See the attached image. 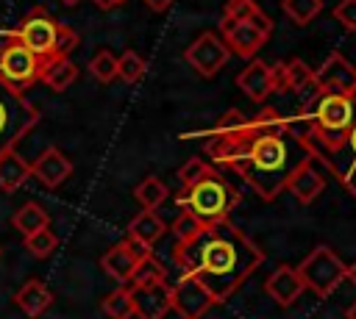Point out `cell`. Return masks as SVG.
Segmentation results:
<instances>
[{
    "mask_svg": "<svg viewBox=\"0 0 356 319\" xmlns=\"http://www.w3.org/2000/svg\"><path fill=\"white\" fill-rule=\"evenodd\" d=\"M175 264L197 277L217 302L228 300L264 261V252L228 216L206 222L189 241H175Z\"/></svg>",
    "mask_w": 356,
    "mask_h": 319,
    "instance_id": "6da1fadb",
    "label": "cell"
},
{
    "mask_svg": "<svg viewBox=\"0 0 356 319\" xmlns=\"http://www.w3.org/2000/svg\"><path fill=\"white\" fill-rule=\"evenodd\" d=\"M236 202H239L236 189H231V183H228L225 178H220V172L206 175L203 180L192 183L189 189H184V191L175 197V205H178V208L192 211V214H195L197 219H203V222H214V219L228 216Z\"/></svg>",
    "mask_w": 356,
    "mask_h": 319,
    "instance_id": "7a4b0ae2",
    "label": "cell"
},
{
    "mask_svg": "<svg viewBox=\"0 0 356 319\" xmlns=\"http://www.w3.org/2000/svg\"><path fill=\"white\" fill-rule=\"evenodd\" d=\"M39 122V108L6 80H0V153L17 147V141Z\"/></svg>",
    "mask_w": 356,
    "mask_h": 319,
    "instance_id": "3957f363",
    "label": "cell"
},
{
    "mask_svg": "<svg viewBox=\"0 0 356 319\" xmlns=\"http://www.w3.org/2000/svg\"><path fill=\"white\" fill-rule=\"evenodd\" d=\"M61 25L44 6H36L33 11H28L22 17V22L17 28H11L6 36L8 39H17L19 44H25L33 55L39 58H58V33H61Z\"/></svg>",
    "mask_w": 356,
    "mask_h": 319,
    "instance_id": "277c9868",
    "label": "cell"
},
{
    "mask_svg": "<svg viewBox=\"0 0 356 319\" xmlns=\"http://www.w3.org/2000/svg\"><path fill=\"white\" fill-rule=\"evenodd\" d=\"M298 275L303 280V288L314 291L317 297H331L348 277V264H342V258L331 247L320 244L298 264Z\"/></svg>",
    "mask_w": 356,
    "mask_h": 319,
    "instance_id": "5b68a950",
    "label": "cell"
},
{
    "mask_svg": "<svg viewBox=\"0 0 356 319\" xmlns=\"http://www.w3.org/2000/svg\"><path fill=\"white\" fill-rule=\"evenodd\" d=\"M220 31H222V42L231 53H236L239 58H253L264 42L273 33V19L264 11H256L245 19H234V17H222L220 19Z\"/></svg>",
    "mask_w": 356,
    "mask_h": 319,
    "instance_id": "8992f818",
    "label": "cell"
},
{
    "mask_svg": "<svg viewBox=\"0 0 356 319\" xmlns=\"http://www.w3.org/2000/svg\"><path fill=\"white\" fill-rule=\"evenodd\" d=\"M42 67H44V58L33 55L25 44L6 36V42L0 44V80L25 92L28 86L39 83Z\"/></svg>",
    "mask_w": 356,
    "mask_h": 319,
    "instance_id": "52a82bcc",
    "label": "cell"
},
{
    "mask_svg": "<svg viewBox=\"0 0 356 319\" xmlns=\"http://www.w3.org/2000/svg\"><path fill=\"white\" fill-rule=\"evenodd\" d=\"M184 58H186V64H189L197 75H203V78H214V75L228 64L231 50L225 47V42H222L217 33L206 31V33H200V36L186 47Z\"/></svg>",
    "mask_w": 356,
    "mask_h": 319,
    "instance_id": "ba28073f",
    "label": "cell"
},
{
    "mask_svg": "<svg viewBox=\"0 0 356 319\" xmlns=\"http://www.w3.org/2000/svg\"><path fill=\"white\" fill-rule=\"evenodd\" d=\"M350 97L356 103V89L350 92ZM320 166L328 169V172H334V178L348 189V194L356 197V117H353V122H350L342 144L337 150H331L328 155H323L320 158Z\"/></svg>",
    "mask_w": 356,
    "mask_h": 319,
    "instance_id": "9c48e42d",
    "label": "cell"
},
{
    "mask_svg": "<svg viewBox=\"0 0 356 319\" xmlns=\"http://www.w3.org/2000/svg\"><path fill=\"white\" fill-rule=\"evenodd\" d=\"M170 297H172V311H178L184 319H203L206 311L217 302L214 294L192 275H181L175 286H170Z\"/></svg>",
    "mask_w": 356,
    "mask_h": 319,
    "instance_id": "30bf717a",
    "label": "cell"
},
{
    "mask_svg": "<svg viewBox=\"0 0 356 319\" xmlns=\"http://www.w3.org/2000/svg\"><path fill=\"white\" fill-rule=\"evenodd\" d=\"M284 189H289V194L300 202V205H312L323 189H325V175H323V166L317 158L312 155H303L286 175V183Z\"/></svg>",
    "mask_w": 356,
    "mask_h": 319,
    "instance_id": "8fae6325",
    "label": "cell"
},
{
    "mask_svg": "<svg viewBox=\"0 0 356 319\" xmlns=\"http://www.w3.org/2000/svg\"><path fill=\"white\" fill-rule=\"evenodd\" d=\"M128 291H131L134 316H139V319H164L167 311H172V297H170L167 280L134 283V286H128Z\"/></svg>",
    "mask_w": 356,
    "mask_h": 319,
    "instance_id": "7c38bea8",
    "label": "cell"
},
{
    "mask_svg": "<svg viewBox=\"0 0 356 319\" xmlns=\"http://www.w3.org/2000/svg\"><path fill=\"white\" fill-rule=\"evenodd\" d=\"M314 83L323 92H337V94H350L356 89V67L342 55V53H331L323 67L314 72Z\"/></svg>",
    "mask_w": 356,
    "mask_h": 319,
    "instance_id": "4fadbf2b",
    "label": "cell"
},
{
    "mask_svg": "<svg viewBox=\"0 0 356 319\" xmlns=\"http://www.w3.org/2000/svg\"><path fill=\"white\" fill-rule=\"evenodd\" d=\"M236 86L253 100V103H264L273 92H275V72L267 61L261 58H250V64L236 75Z\"/></svg>",
    "mask_w": 356,
    "mask_h": 319,
    "instance_id": "5bb4252c",
    "label": "cell"
},
{
    "mask_svg": "<svg viewBox=\"0 0 356 319\" xmlns=\"http://www.w3.org/2000/svg\"><path fill=\"white\" fill-rule=\"evenodd\" d=\"M31 175L47 186V189H58L70 175H72V161L58 150V147H47L33 164H31Z\"/></svg>",
    "mask_w": 356,
    "mask_h": 319,
    "instance_id": "9a60e30c",
    "label": "cell"
},
{
    "mask_svg": "<svg viewBox=\"0 0 356 319\" xmlns=\"http://www.w3.org/2000/svg\"><path fill=\"white\" fill-rule=\"evenodd\" d=\"M264 291L281 305V308H289L306 288H303V280H300V275H298V269H292V266H286V264H281L270 277H267V283H264Z\"/></svg>",
    "mask_w": 356,
    "mask_h": 319,
    "instance_id": "2e32d148",
    "label": "cell"
},
{
    "mask_svg": "<svg viewBox=\"0 0 356 319\" xmlns=\"http://www.w3.org/2000/svg\"><path fill=\"white\" fill-rule=\"evenodd\" d=\"M273 72H275V92H281V94H289V92L298 94L314 80L312 67L306 61H300V58L281 61V64L273 67Z\"/></svg>",
    "mask_w": 356,
    "mask_h": 319,
    "instance_id": "e0dca14e",
    "label": "cell"
},
{
    "mask_svg": "<svg viewBox=\"0 0 356 319\" xmlns=\"http://www.w3.org/2000/svg\"><path fill=\"white\" fill-rule=\"evenodd\" d=\"M14 305H17L25 316L36 319V316H42V313L53 305V291H50L42 280H25V283L17 288V294H14Z\"/></svg>",
    "mask_w": 356,
    "mask_h": 319,
    "instance_id": "ac0fdd59",
    "label": "cell"
},
{
    "mask_svg": "<svg viewBox=\"0 0 356 319\" xmlns=\"http://www.w3.org/2000/svg\"><path fill=\"white\" fill-rule=\"evenodd\" d=\"M39 80L53 89V92H67L75 80H78V64H72L70 55H58V58H47L42 67Z\"/></svg>",
    "mask_w": 356,
    "mask_h": 319,
    "instance_id": "d6986e66",
    "label": "cell"
},
{
    "mask_svg": "<svg viewBox=\"0 0 356 319\" xmlns=\"http://www.w3.org/2000/svg\"><path fill=\"white\" fill-rule=\"evenodd\" d=\"M164 233H167V222H164L156 211H150V208H142V211L128 222V239H136V241L150 244V247H153Z\"/></svg>",
    "mask_w": 356,
    "mask_h": 319,
    "instance_id": "ffe728a7",
    "label": "cell"
},
{
    "mask_svg": "<svg viewBox=\"0 0 356 319\" xmlns=\"http://www.w3.org/2000/svg\"><path fill=\"white\" fill-rule=\"evenodd\" d=\"M100 266H103V272H106L108 277H114L117 283H131L136 258H134V252L125 247V241H120V244H114L111 250L103 252Z\"/></svg>",
    "mask_w": 356,
    "mask_h": 319,
    "instance_id": "44dd1931",
    "label": "cell"
},
{
    "mask_svg": "<svg viewBox=\"0 0 356 319\" xmlns=\"http://www.w3.org/2000/svg\"><path fill=\"white\" fill-rule=\"evenodd\" d=\"M28 178H31V164L14 147L0 153V189L3 191H17Z\"/></svg>",
    "mask_w": 356,
    "mask_h": 319,
    "instance_id": "7402d4cb",
    "label": "cell"
},
{
    "mask_svg": "<svg viewBox=\"0 0 356 319\" xmlns=\"http://www.w3.org/2000/svg\"><path fill=\"white\" fill-rule=\"evenodd\" d=\"M11 225L22 233V236H31V233H36V230H42V227H50V216H47V211L39 205V202H25V205H19L17 208V214L11 216Z\"/></svg>",
    "mask_w": 356,
    "mask_h": 319,
    "instance_id": "603a6c76",
    "label": "cell"
},
{
    "mask_svg": "<svg viewBox=\"0 0 356 319\" xmlns=\"http://www.w3.org/2000/svg\"><path fill=\"white\" fill-rule=\"evenodd\" d=\"M134 197H136V202L142 205V208H150V211H156L167 197H170V191H167V186H164V180H159V178H145L136 189H134Z\"/></svg>",
    "mask_w": 356,
    "mask_h": 319,
    "instance_id": "cb8c5ba5",
    "label": "cell"
},
{
    "mask_svg": "<svg viewBox=\"0 0 356 319\" xmlns=\"http://www.w3.org/2000/svg\"><path fill=\"white\" fill-rule=\"evenodd\" d=\"M100 308H103V313H106L108 319H131V316H134V305H131V291H128V286H120V288H114L111 294H106L103 302H100Z\"/></svg>",
    "mask_w": 356,
    "mask_h": 319,
    "instance_id": "d4e9b609",
    "label": "cell"
},
{
    "mask_svg": "<svg viewBox=\"0 0 356 319\" xmlns=\"http://www.w3.org/2000/svg\"><path fill=\"white\" fill-rule=\"evenodd\" d=\"M281 8L295 25H309L323 11V0H281Z\"/></svg>",
    "mask_w": 356,
    "mask_h": 319,
    "instance_id": "484cf974",
    "label": "cell"
},
{
    "mask_svg": "<svg viewBox=\"0 0 356 319\" xmlns=\"http://www.w3.org/2000/svg\"><path fill=\"white\" fill-rule=\"evenodd\" d=\"M145 58L136 53V50H125L122 55H117V78H122L125 83H136L145 78Z\"/></svg>",
    "mask_w": 356,
    "mask_h": 319,
    "instance_id": "4316f807",
    "label": "cell"
},
{
    "mask_svg": "<svg viewBox=\"0 0 356 319\" xmlns=\"http://www.w3.org/2000/svg\"><path fill=\"white\" fill-rule=\"evenodd\" d=\"M153 280H167V269H164V264L150 252V255H145V258L136 261L134 275H131V283H153Z\"/></svg>",
    "mask_w": 356,
    "mask_h": 319,
    "instance_id": "83f0119b",
    "label": "cell"
},
{
    "mask_svg": "<svg viewBox=\"0 0 356 319\" xmlns=\"http://www.w3.org/2000/svg\"><path fill=\"white\" fill-rule=\"evenodd\" d=\"M89 72L100 83H111L117 78V55L111 50H97L89 61Z\"/></svg>",
    "mask_w": 356,
    "mask_h": 319,
    "instance_id": "f1b7e54d",
    "label": "cell"
},
{
    "mask_svg": "<svg viewBox=\"0 0 356 319\" xmlns=\"http://www.w3.org/2000/svg\"><path fill=\"white\" fill-rule=\"evenodd\" d=\"M56 247H58V239H56V233L50 227H42V230L25 236V250L31 255H36V258H47Z\"/></svg>",
    "mask_w": 356,
    "mask_h": 319,
    "instance_id": "f546056e",
    "label": "cell"
},
{
    "mask_svg": "<svg viewBox=\"0 0 356 319\" xmlns=\"http://www.w3.org/2000/svg\"><path fill=\"white\" fill-rule=\"evenodd\" d=\"M214 172H217V169H214L211 164H206L203 158L195 155V158H189V161L178 169V180H181L184 189H189L192 183H197V180H203L206 175H214Z\"/></svg>",
    "mask_w": 356,
    "mask_h": 319,
    "instance_id": "4dcf8cb0",
    "label": "cell"
},
{
    "mask_svg": "<svg viewBox=\"0 0 356 319\" xmlns=\"http://www.w3.org/2000/svg\"><path fill=\"white\" fill-rule=\"evenodd\" d=\"M203 219H197L192 211H186V208H181V214H178V219L172 222V236H175V241H189L192 236H197L200 230H203Z\"/></svg>",
    "mask_w": 356,
    "mask_h": 319,
    "instance_id": "1f68e13d",
    "label": "cell"
},
{
    "mask_svg": "<svg viewBox=\"0 0 356 319\" xmlns=\"http://www.w3.org/2000/svg\"><path fill=\"white\" fill-rule=\"evenodd\" d=\"M334 17L342 22L345 31H356V0H339L334 8Z\"/></svg>",
    "mask_w": 356,
    "mask_h": 319,
    "instance_id": "d6a6232c",
    "label": "cell"
},
{
    "mask_svg": "<svg viewBox=\"0 0 356 319\" xmlns=\"http://www.w3.org/2000/svg\"><path fill=\"white\" fill-rule=\"evenodd\" d=\"M125 247L134 252V258H136V261L153 252V247H150V244H142V241H136V239H125Z\"/></svg>",
    "mask_w": 356,
    "mask_h": 319,
    "instance_id": "836d02e7",
    "label": "cell"
},
{
    "mask_svg": "<svg viewBox=\"0 0 356 319\" xmlns=\"http://www.w3.org/2000/svg\"><path fill=\"white\" fill-rule=\"evenodd\" d=\"M145 6H147L150 11H156V14H161V11H167V8L172 6V0H145Z\"/></svg>",
    "mask_w": 356,
    "mask_h": 319,
    "instance_id": "e575fe53",
    "label": "cell"
},
{
    "mask_svg": "<svg viewBox=\"0 0 356 319\" xmlns=\"http://www.w3.org/2000/svg\"><path fill=\"white\" fill-rule=\"evenodd\" d=\"M92 3H95L100 11H111V8H117V6H120V0H92Z\"/></svg>",
    "mask_w": 356,
    "mask_h": 319,
    "instance_id": "d590c367",
    "label": "cell"
},
{
    "mask_svg": "<svg viewBox=\"0 0 356 319\" xmlns=\"http://www.w3.org/2000/svg\"><path fill=\"white\" fill-rule=\"evenodd\" d=\"M345 316H348V319H356V302H353V305L345 311Z\"/></svg>",
    "mask_w": 356,
    "mask_h": 319,
    "instance_id": "8d00e7d4",
    "label": "cell"
},
{
    "mask_svg": "<svg viewBox=\"0 0 356 319\" xmlns=\"http://www.w3.org/2000/svg\"><path fill=\"white\" fill-rule=\"evenodd\" d=\"M348 277L356 283V264H353V266H348Z\"/></svg>",
    "mask_w": 356,
    "mask_h": 319,
    "instance_id": "74e56055",
    "label": "cell"
},
{
    "mask_svg": "<svg viewBox=\"0 0 356 319\" xmlns=\"http://www.w3.org/2000/svg\"><path fill=\"white\" fill-rule=\"evenodd\" d=\"M58 3H64V6H78L81 0H58Z\"/></svg>",
    "mask_w": 356,
    "mask_h": 319,
    "instance_id": "f35d334b",
    "label": "cell"
},
{
    "mask_svg": "<svg viewBox=\"0 0 356 319\" xmlns=\"http://www.w3.org/2000/svg\"><path fill=\"white\" fill-rule=\"evenodd\" d=\"M122 3H125V0H120V6H122Z\"/></svg>",
    "mask_w": 356,
    "mask_h": 319,
    "instance_id": "ab89813d",
    "label": "cell"
},
{
    "mask_svg": "<svg viewBox=\"0 0 356 319\" xmlns=\"http://www.w3.org/2000/svg\"><path fill=\"white\" fill-rule=\"evenodd\" d=\"M0 252H3V250H0Z\"/></svg>",
    "mask_w": 356,
    "mask_h": 319,
    "instance_id": "60d3db41",
    "label": "cell"
}]
</instances>
